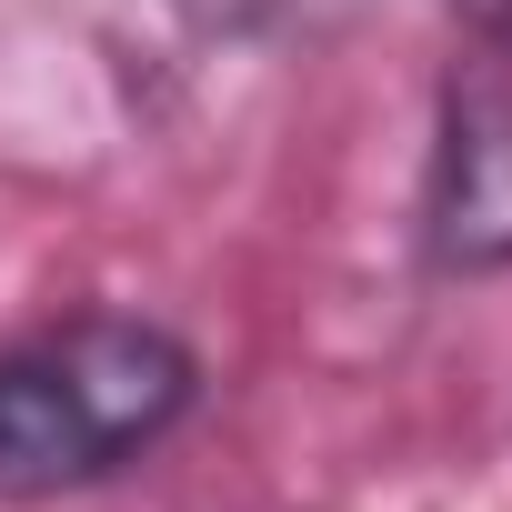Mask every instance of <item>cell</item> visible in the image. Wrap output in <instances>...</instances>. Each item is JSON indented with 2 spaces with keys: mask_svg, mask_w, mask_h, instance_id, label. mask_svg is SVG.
Listing matches in <instances>:
<instances>
[{
  "mask_svg": "<svg viewBox=\"0 0 512 512\" xmlns=\"http://www.w3.org/2000/svg\"><path fill=\"white\" fill-rule=\"evenodd\" d=\"M201 402V362L151 312H71L0 352V502H61L141 462Z\"/></svg>",
  "mask_w": 512,
  "mask_h": 512,
  "instance_id": "1",
  "label": "cell"
},
{
  "mask_svg": "<svg viewBox=\"0 0 512 512\" xmlns=\"http://www.w3.org/2000/svg\"><path fill=\"white\" fill-rule=\"evenodd\" d=\"M422 251L452 282L512 272V31H472V61L442 81L432 171H422Z\"/></svg>",
  "mask_w": 512,
  "mask_h": 512,
  "instance_id": "2",
  "label": "cell"
},
{
  "mask_svg": "<svg viewBox=\"0 0 512 512\" xmlns=\"http://www.w3.org/2000/svg\"><path fill=\"white\" fill-rule=\"evenodd\" d=\"M171 11H181L191 31H211V41H272V31L312 21L322 0H171Z\"/></svg>",
  "mask_w": 512,
  "mask_h": 512,
  "instance_id": "3",
  "label": "cell"
},
{
  "mask_svg": "<svg viewBox=\"0 0 512 512\" xmlns=\"http://www.w3.org/2000/svg\"><path fill=\"white\" fill-rule=\"evenodd\" d=\"M462 31H512V0H442Z\"/></svg>",
  "mask_w": 512,
  "mask_h": 512,
  "instance_id": "4",
  "label": "cell"
}]
</instances>
